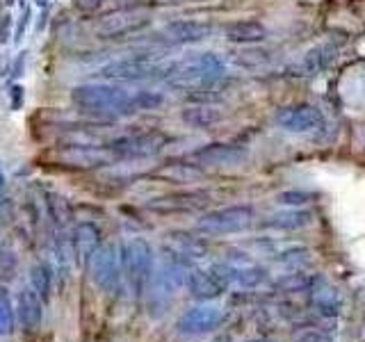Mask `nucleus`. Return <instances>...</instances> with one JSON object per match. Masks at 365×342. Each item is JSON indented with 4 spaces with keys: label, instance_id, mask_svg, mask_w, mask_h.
Masks as SVG:
<instances>
[{
    "label": "nucleus",
    "instance_id": "f257e3e1",
    "mask_svg": "<svg viewBox=\"0 0 365 342\" xmlns=\"http://www.w3.org/2000/svg\"><path fill=\"white\" fill-rule=\"evenodd\" d=\"M226 71L220 55L215 53H199L185 57V60L171 62L167 66V85L180 91H199L215 85Z\"/></svg>",
    "mask_w": 365,
    "mask_h": 342
},
{
    "label": "nucleus",
    "instance_id": "f03ea898",
    "mask_svg": "<svg viewBox=\"0 0 365 342\" xmlns=\"http://www.w3.org/2000/svg\"><path fill=\"white\" fill-rule=\"evenodd\" d=\"M71 100L80 112L94 117H121L137 112L135 94L114 85H78L71 91Z\"/></svg>",
    "mask_w": 365,
    "mask_h": 342
},
{
    "label": "nucleus",
    "instance_id": "7ed1b4c3",
    "mask_svg": "<svg viewBox=\"0 0 365 342\" xmlns=\"http://www.w3.org/2000/svg\"><path fill=\"white\" fill-rule=\"evenodd\" d=\"M119 258H121V276L130 285V290L135 294H142L146 290L148 281H151V274H153L151 244L140 237L128 239V242H123V247L119 251Z\"/></svg>",
    "mask_w": 365,
    "mask_h": 342
},
{
    "label": "nucleus",
    "instance_id": "20e7f679",
    "mask_svg": "<svg viewBox=\"0 0 365 342\" xmlns=\"http://www.w3.org/2000/svg\"><path fill=\"white\" fill-rule=\"evenodd\" d=\"M51 160L57 167H66V169H98L112 165L114 160H119L114 155L110 146H101V144H66L62 148L51 153Z\"/></svg>",
    "mask_w": 365,
    "mask_h": 342
},
{
    "label": "nucleus",
    "instance_id": "39448f33",
    "mask_svg": "<svg viewBox=\"0 0 365 342\" xmlns=\"http://www.w3.org/2000/svg\"><path fill=\"white\" fill-rule=\"evenodd\" d=\"M167 66L158 62L153 55H130V57H121V60L108 62L106 66L98 68L101 78L108 80H148V78H165L167 76Z\"/></svg>",
    "mask_w": 365,
    "mask_h": 342
},
{
    "label": "nucleus",
    "instance_id": "423d86ee",
    "mask_svg": "<svg viewBox=\"0 0 365 342\" xmlns=\"http://www.w3.org/2000/svg\"><path fill=\"white\" fill-rule=\"evenodd\" d=\"M254 208L251 205H228L212 212H205L197 222V231L201 235H231L247 231L254 224Z\"/></svg>",
    "mask_w": 365,
    "mask_h": 342
},
{
    "label": "nucleus",
    "instance_id": "0eeeda50",
    "mask_svg": "<svg viewBox=\"0 0 365 342\" xmlns=\"http://www.w3.org/2000/svg\"><path fill=\"white\" fill-rule=\"evenodd\" d=\"M87 271L89 279L94 281L98 288L103 290H112L117 288V283L121 279V258H119V249L112 244H101L91 258L87 260Z\"/></svg>",
    "mask_w": 365,
    "mask_h": 342
},
{
    "label": "nucleus",
    "instance_id": "6e6552de",
    "mask_svg": "<svg viewBox=\"0 0 365 342\" xmlns=\"http://www.w3.org/2000/svg\"><path fill=\"white\" fill-rule=\"evenodd\" d=\"M148 23H151L148 14L133 11V9H119V11H112V14H106L96 23V34L101 39H121V37H128V34L144 30Z\"/></svg>",
    "mask_w": 365,
    "mask_h": 342
},
{
    "label": "nucleus",
    "instance_id": "1a4fd4ad",
    "mask_svg": "<svg viewBox=\"0 0 365 342\" xmlns=\"http://www.w3.org/2000/svg\"><path fill=\"white\" fill-rule=\"evenodd\" d=\"M167 144V137L160 133H140V135H128L112 140L108 146L114 151L119 160H140V157H151L155 153L163 151V146Z\"/></svg>",
    "mask_w": 365,
    "mask_h": 342
},
{
    "label": "nucleus",
    "instance_id": "9d476101",
    "mask_svg": "<svg viewBox=\"0 0 365 342\" xmlns=\"http://www.w3.org/2000/svg\"><path fill=\"white\" fill-rule=\"evenodd\" d=\"M187 276L190 271L185 262L167 260L165 265L158 267V271L151 274V281H148L146 288H151V296L155 301H167L169 296H174L187 283Z\"/></svg>",
    "mask_w": 365,
    "mask_h": 342
},
{
    "label": "nucleus",
    "instance_id": "9b49d317",
    "mask_svg": "<svg viewBox=\"0 0 365 342\" xmlns=\"http://www.w3.org/2000/svg\"><path fill=\"white\" fill-rule=\"evenodd\" d=\"M277 123H279V128L288 133L304 135V133H313L317 128H322L324 117L315 105H311V103H294V105L281 108L277 112Z\"/></svg>",
    "mask_w": 365,
    "mask_h": 342
},
{
    "label": "nucleus",
    "instance_id": "f8f14e48",
    "mask_svg": "<svg viewBox=\"0 0 365 342\" xmlns=\"http://www.w3.org/2000/svg\"><path fill=\"white\" fill-rule=\"evenodd\" d=\"M215 28L205 21H171L160 32V39L174 46L199 43L212 37Z\"/></svg>",
    "mask_w": 365,
    "mask_h": 342
},
{
    "label": "nucleus",
    "instance_id": "ddd939ff",
    "mask_svg": "<svg viewBox=\"0 0 365 342\" xmlns=\"http://www.w3.org/2000/svg\"><path fill=\"white\" fill-rule=\"evenodd\" d=\"M224 322V313L215 306H197L190 308L187 313H182L178 319V331L187 336H199V333H208V331L217 328Z\"/></svg>",
    "mask_w": 365,
    "mask_h": 342
},
{
    "label": "nucleus",
    "instance_id": "4468645a",
    "mask_svg": "<svg viewBox=\"0 0 365 342\" xmlns=\"http://www.w3.org/2000/svg\"><path fill=\"white\" fill-rule=\"evenodd\" d=\"M192 160L208 167H235L247 160V151L235 144H208L192 153Z\"/></svg>",
    "mask_w": 365,
    "mask_h": 342
},
{
    "label": "nucleus",
    "instance_id": "2eb2a0df",
    "mask_svg": "<svg viewBox=\"0 0 365 342\" xmlns=\"http://www.w3.org/2000/svg\"><path fill=\"white\" fill-rule=\"evenodd\" d=\"M187 288L192 292V296H197V299H215V296H220L226 288H228V281L220 274L217 267H210V269H194L190 271L187 276Z\"/></svg>",
    "mask_w": 365,
    "mask_h": 342
},
{
    "label": "nucleus",
    "instance_id": "dca6fc26",
    "mask_svg": "<svg viewBox=\"0 0 365 342\" xmlns=\"http://www.w3.org/2000/svg\"><path fill=\"white\" fill-rule=\"evenodd\" d=\"M165 251L171 256V260L178 262H187L197 260L205 256V244L201 242L199 237L187 235V233H171L165 239Z\"/></svg>",
    "mask_w": 365,
    "mask_h": 342
},
{
    "label": "nucleus",
    "instance_id": "f3484780",
    "mask_svg": "<svg viewBox=\"0 0 365 342\" xmlns=\"http://www.w3.org/2000/svg\"><path fill=\"white\" fill-rule=\"evenodd\" d=\"M71 242H73V256L78 265H87V260L91 258V254L101 247V228L96 224H89V222H80L73 228V235H71Z\"/></svg>",
    "mask_w": 365,
    "mask_h": 342
},
{
    "label": "nucleus",
    "instance_id": "a211bd4d",
    "mask_svg": "<svg viewBox=\"0 0 365 342\" xmlns=\"http://www.w3.org/2000/svg\"><path fill=\"white\" fill-rule=\"evenodd\" d=\"M208 203V197L201 192H187V194H174V197H163L148 203V208L155 212H185L197 210Z\"/></svg>",
    "mask_w": 365,
    "mask_h": 342
},
{
    "label": "nucleus",
    "instance_id": "6ab92c4d",
    "mask_svg": "<svg viewBox=\"0 0 365 342\" xmlns=\"http://www.w3.org/2000/svg\"><path fill=\"white\" fill-rule=\"evenodd\" d=\"M43 317V299L39 292L32 290V285L23 288L19 294V319L26 328H37Z\"/></svg>",
    "mask_w": 365,
    "mask_h": 342
},
{
    "label": "nucleus",
    "instance_id": "aec40b11",
    "mask_svg": "<svg viewBox=\"0 0 365 342\" xmlns=\"http://www.w3.org/2000/svg\"><path fill=\"white\" fill-rule=\"evenodd\" d=\"M267 28L260 21H235L231 26H226V39L231 43H260L267 39Z\"/></svg>",
    "mask_w": 365,
    "mask_h": 342
},
{
    "label": "nucleus",
    "instance_id": "412c9836",
    "mask_svg": "<svg viewBox=\"0 0 365 342\" xmlns=\"http://www.w3.org/2000/svg\"><path fill=\"white\" fill-rule=\"evenodd\" d=\"M334 57H336L334 46H327V43L315 46V48H311L302 57V62L297 64V68H299L302 76H317V73L327 71L329 64L334 62Z\"/></svg>",
    "mask_w": 365,
    "mask_h": 342
},
{
    "label": "nucleus",
    "instance_id": "4be33fe9",
    "mask_svg": "<svg viewBox=\"0 0 365 342\" xmlns=\"http://www.w3.org/2000/svg\"><path fill=\"white\" fill-rule=\"evenodd\" d=\"M311 299H313V306L317 308L322 315H336L338 308H340V299H338V292L331 288V285L322 279H315L313 285H311Z\"/></svg>",
    "mask_w": 365,
    "mask_h": 342
},
{
    "label": "nucleus",
    "instance_id": "5701e85b",
    "mask_svg": "<svg viewBox=\"0 0 365 342\" xmlns=\"http://www.w3.org/2000/svg\"><path fill=\"white\" fill-rule=\"evenodd\" d=\"M313 222V214L308 210H285L267 217L262 226L265 228H277V231H297V228H304Z\"/></svg>",
    "mask_w": 365,
    "mask_h": 342
},
{
    "label": "nucleus",
    "instance_id": "b1692460",
    "mask_svg": "<svg viewBox=\"0 0 365 342\" xmlns=\"http://www.w3.org/2000/svg\"><path fill=\"white\" fill-rule=\"evenodd\" d=\"M155 176L165 178L169 182H192L203 176V171L199 165H190V162H169L165 167H160L155 171Z\"/></svg>",
    "mask_w": 365,
    "mask_h": 342
},
{
    "label": "nucleus",
    "instance_id": "393cba45",
    "mask_svg": "<svg viewBox=\"0 0 365 342\" xmlns=\"http://www.w3.org/2000/svg\"><path fill=\"white\" fill-rule=\"evenodd\" d=\"M224 114L217 108H208V105H197V108H187L182 112V121L194 125V128H210L217 121H222Z\"/></svg>",
    "mask_w": 365,
    "mask_h": 342
},
{
    "label": "nucleus",
    "instance_id": "a878e982",
    "mask_svg": "<svg viewBox=\"0 0 365 342\" xmlns=\"http://www.w3.org/2000/svg\"><path fill=\"white\" fill-rule=\"evenodd\" d=\"M30 285L34 292L41 294V299H48L51 288H53V274L46 262H37V265L30 269Z\"/></svg>",
    "mask_w": 365,
    "mask_h": 342
},
{
    "label": "nucleus",
    "instance_id": "bb28decb",
    "mask_svg": "<svg viewBox=\"0 0 365 342\" xmlns=\"http://www.w3.org/2000/svg\"><path fill=\"white\" fill-rule=\"evenodd\" d=\"M48 210H51V217L55 219V224H60V226H64L68 222V217H71L68 203L64 197H60V194H48Z\"/></svg>",
    "mask_w": 365,
    "mask_h": 342
},
{
    "label": "nucleus",
    "instance_id": "cd10ccee",
    "mask_svg": "<svg viewBox=\"0 0 365 342\" xmlns=\"http://www.w3.org/2000/svg\"><path fill=\"white\" fill-rule=\"evenodd\" d=\"M14 331V311L9 296L0 290V336H9Z\"/></svg>",
    "mask_w": 365,
    "mask_h": 342
},
{
    "label": "nucleus",
    "instance_id": "c85d7f7f",
    "mask_svg": "<svg viewBox=\"0 0 365 342\" xmlns=\"http://www.w3.org/2000/svg\"><path fill=\"white\" fill-rule=\"evenodd\" d=\"M315 279L306 276V274H292V276L279 281V290L283 292H304V290H311Z\"/></svg>",
    "mask_w": 365,
    "mask_h": 342
},
{
    "label": "nucleus",
    "instance_id": "c756f323",
    "mask_svg": "<svg viewBox=\"0 0 365 342\" xmlns=\"http://www.w3.org/2000/svg\"><path fill=\"white\" fill-rule=\"evenodd\" d=\"M313 199V194H308V192H283L279 194V203L283 205H304Z\"/></svg>",
    "mask_w": 365,
    "mask_h": 342
},
{
    "label": "nucleus",
    "instance_id": "7c9ffc66",
    "mask_svg": "<svg viewBox=\"0 0 365 342\" xmlns=\"http://www.w3.org/2000/svg\"><path fill=\"white\" fill-rule=\"evenodd\" d=\"M294 342H334L327 333H319V331H306V333L297 336Z\"/></svg>",
    "mask_w": 365,
    "mask_h": 342
},
{
    "label": "nucleus",
    "instance_id": "2f4dec72",
    "mask_svg": "<svg viewBox=\"0 0 365 342\" xmlns=\"http://www.w3.org/2000/svg\"><path fill=\"white\" fill-rule=\"evenodd\" d=\"M9 96H11V110H21L23 105V100H26V94H23V87L21 85H14L9 91Z\"/></svg>",
    "mask_w": 365,
    "mask_h": 342
},
{
    "label": "nucleus",
    "instance_id": "473e14b6",
    "mask_svg": "<svg viewBox=\"0 0 365 342\" xmlns=\"http://www.w3.org/2000/svg\"><path fill=\"white\" fill-rule=\"evenodd\" d=\"M30 16H32V11H30V9L23 11V16H21L19 26H16V32H14V41H21V37H23V34H26V28H28Z\"/></svg>",
    "mask_w": 365,
    "mask_h": 342
},
{
    "label": "nucleus",
    "instance_id": "72a5a7b5",
    "mask_svg": "<svg viewBox=\"0 0 365 342\" xmlns=\"http://www.w3.org/2000/svg\"><path fill=\"white\" fill-rule=\"evenodd\" d=\"M101 3H103V0H73V5L80 11H87V14H89V11H96L101 7Z\"/></svg>",
    "mask_w": 365,
    "mask_h": 342
},
{
    "label": "nucleus",
    "instance_id": "f704fd0d",
    "mask_svg": "<svg viewBox=\"0 0 365 342\" xmlns=\"http://www.w3.org/2000/svg\"><path fill=\"white\" fill-rule=\"evenodd\" d=\"M5 190V176H3V171H0V192Z\"/></svg>",
    "mask_w": 365,
    "mask_h": 342
},
{
    "label": "nucleus",
    "instance_id": "c9c22d12",
    "mask_svg": "<svg viewBox=\"0 0 365 342\" xmlns=\"http://www.w3.org/2000/svg\"><path fill=\"white\" fill-rule=\"evenodd\" d=\"M34 3H37L39 7H46V5H48V0H34Z\"/></svg>",
    "mask_w": 365,
    "mask_h": 342
},
{
    "label": "nucleus",
    "instance_id": "e433bc0d",
    "mask_svg": "<svg viewBox=\"0 0 365 342\" xmlns=\"http://www.w3.org/2000/svg\"><path fill=\"white\" fill-rule=\"evenodd\" d=\"M247 342H269V340H265V338H256V340H247Z\"/></svg>",
    "mask_w": 365,
    "mask_h": 342
}]
</instances>
